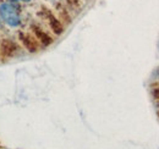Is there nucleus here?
Wrapping results in <instances>:
<instances>
[{
  "instance_id": "f257e3e1",
  "label": "nucleus",
  "mask_w": 159,
  "mask_h": 149,
  "mask_svg": "<svg viewBox=\"0 0 159 149\" xmlns=\"http://www.w3.org/2000/svg\"><path fill=\"white\" fill-rule=\"evenodd\" d=\"M0 16L7 25L16 27L20 25V16L17 10L10 5V4H2L0 5Z\"/></svg>"
},
{
  "instance_id": "f03ea898",
  "label": "nucleus",
  "mask_w": 159,
  "mask_h": 149,
  "mask_svg": "<svg viewBox=\"0 0 159 149\" xmlns=\"http://www.w3.org/2000/svg\"><path fill=\"white\" fill-rule=\"evenodd\" d=\"M40 16H43L44 19L47 20V22H48V25H49V27H50V29L55 33V34H58L60 36L62 32H64V25H62V22L60 21L49 9H45V7H43L42 10H40L39 12Z\"/></svg>"
},
{
  "instance_id": "7ed1b4c3",
  "label": "nucleus",
  "mask_w": 159,
  "mask_h": 149,
  "mask_svg": "<svg viewBox=\"0 0 159 149\" xmlns=\"http://www.w3.org/2000/svg\"><path fill=\"white\" fill-rule=\"evenodd\" d=\"M19 52H20V47L11 39H4L0 43V55L4 60L17 55Z\"/></svg>"
},
{
  "instance_id": "20e7f679",
  "label": "nucleus",
  "mask_w": 159,
  "mask_h": 149,
  "mask_svg": "<svg viewBox=\"0 0 159 149\" xmlns=\"http://www.w3.org/2000/svg\"><path fill=\"white\" fill-rule=\"evenodd\" d=\"M19 38H20L21 43L23 44L25 49H27L30 53H37L39 50V43L36 39V37H32L31 34L20 32Z\"/></svg>"
},
{
  "instance_id": "39448f33",
  "label": "nucleus",
  "mask_w": 159,
  "mask_h": 149,
  "mask_svg": "<svg viewBox=\"0 0 159 149\" xmlns=\"http://www.w3.org/2000/svg\"><path fill=\"white\" fill-rule=\"evenodd\" d=\"M31 28H32V32H33V34H34L36 39H37L38 42H40L44 47H48V45H50V44L53 43V38L50 37L45 31H43L39 26H37V25H32Z\"/></svg>"
},
{
  "instance_id": "423d86ee",
  "label": "nucleus",
  "mask_w": 159,
  "mask_h": 149,
  "mask_svg": "<svg viewBox=\"0 0 159 149\" xmlns=\"http://www.w3.org/2000/svg\"><path fill=\"white\" fill-rule=\"evenodd\" d=\"M59 14H60V20H61L64 23H66V25L71 23V16L69 15L67 10H65V9H59Z\"/></svg>"
},
{
  "instance_id": "0eeeda50",
  "label": "nucleus",
  "mask_w": 159,
  "mask_h": 149,
  "mask_svg": "<svg viewBox=\"0 0 159 149\" xmlns=\"http://www.w3.org/2000/svg\"><path fill=\"white\" fill-rule=\"evenodd\" d=\"M67 4L72 9H80V0H67Z\"/></svg>"
},
{
  "instance_id": "6e6552de",
  "label": "nucleus",
  "mask_w": 159,
  "mask_h": 149,
  "mask_svg": "<svg viewBox=\"0 0 159 149\" xmlns=\"http://www.w3.org/2000/svg\"><path fill=\"white\" fill-rule=\"evenodd\" d=\"M152 97H153L154 99L159 100V86L154 87V88L152 89Z\"/></svg>"
},
{
  "instance_id": "1a4fd4ad",
  "label": "nucleus",
  "mask_w": 159,
  "mask_h": 149,
  "mask_svg": "<svg viewBox=\"0 0 159 149\" xmlns=\"http://www.w3.org/2000/svg\"><path fill=\"white\" fill-rule=\"evenodd\" d=\"M22 1H30V0H22Z\"/></svg>"
}]
</instances>
